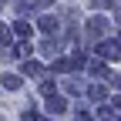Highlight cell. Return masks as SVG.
<instances>
[{
  "instance_id": "6da1fadb",
  "label": "cell",
  "mask_w": 121,
  "mask_h": 121,
  "mask_svg": "<svg viewBox=\"0 0 121 121\" xmlns=\"http://www.w3.org/2000/svg\"><path fill=\"white\" fill-rule=\"evenodd\" d=\"M104 34H108V20L104 17H91L87 20V40H101Z\"/></svg>"
},
{
  "instance_id": "7a4b0ae2",
  "label": "cell",
  "mask_w": 121,
  "mask_h": 121,
  "mask_svg": "<svg viewBox=\"0 0 121 121\" xmlns=\"http://www.w3.org/2000/svg\"><path fill=\"white\" fill-rule=\"evenodd\" d=\"M98 44V54L104 60H118V40H94Z\"/></svg>"
},
{
  "instance_id": "3957f363",
  "label": "cell",
  "mask_w": 121,
  "mask_h": 121,
  "mask_svg": "<svg viewBox=\"0 0 121 121\" xmlns=\"http://www.w3.org/2000/svg\"><path fill=\"white\" fill-rule=\"evenodd\" d=\"M24 78H44V64L40 60H24Z\"/></svg>"
},
{
  "instance_id": "277c9868",
  "label": "cell",
  "mask_w": 121,
  "mask_h": 121,
  "mask_svg": "<svg viewBox=\"0 0 121 121\" xmlns=\"http://www.w3.org/2000/svg\"><path fill=\"white\" fill-rule=\"evenodd\" d=\"M37 27H40V30H44V34H54V30H57V27H60V20H57V17H54V13H44V17H40V20H37Z\"/></svg>"
},
{
  "instance_id": "5b68a950",
  "label": "cell",
  "mask_w": 121,
  "mask_h": 121,
  "mask_svg": "<svg viewBox=\"0 0 121 121\" xmlns=\"http://www.w3.org/2000/svg\"><path fill=\"white\" fill-rule=\"evenodd\" d=\"M47 111H51V114H64V111H67V101L57 98V94H51V98H47Z\"/></svg>"
},
{
  "instance_id": "8992f818",
  "label": "cell",
  "mask_w": 121,
  "mask_h": 121,
  "mask_svg": "<svg viewBox=\"0 0 121 121\" xmlns=\"http://www.w3.org/2000/svg\"><path fill=\"white\" fill-rule=\"evenodd\" d=\"M87 98L91 101H104V98H108V87H104V84H91L87 87Z\"/></svg>"
},
{
  "instance_id": "52a82bcc",
  "label": "cell",
  "mask_w": 121,
  "mask_h": 121,
  "mask_svg": "<svg viewBox=\"0 0 121 121\" xmlns=\"http://www.w3.org/2000/svg\"><path fill=\"white\" fill-rule=\"evenodd\" d=\"M87 71H91V74H98V78H108V67H104V60H91Z\"/></svg>"
},
{
  "instance_id": "ba28073f",
  "label": "cell",
  "mask_w": 121,
  "mask_h": 121,
  "mask_svg": "<svg viewBox=\"0 0 121 121\" xmlns=\"http://www.w3.org/2000/svg\"><path fill=\"white\" fill-rule=\"evenodd\" d=\"M10 34H17V37H30V24H27V20H17Z\"/></svg>"
},
{
  "instance_id": "9c48e42d",
  "label": "cell",
  "mask_w": 121,
  "mask_h": 121,
  "mask_svg": "<svg viewBox=\"0 0 121 121\" xmlns=\"http://www.w3.org/2000/svg\"><path fill=\"white\" fill-rule=\"evenodd\" d=\"M4 87L17 91V87H20V74H4Z\"/></svg>"
},
{
  "instance_id": "30bf717a",
  "label": "cell",
  "mask_w": 121,
  "mask_h": 121,
  "mask_svg": "<svg viewBox=\"0 0 121 121\" xmlns=\"http://www.w3.org/2000/svg\"><path fill=\"white\" fill-rule=\"evenodd\" d=\"M64 91H67V94H81L84 87H81V81H74V78H67V81H64Z\"/></svg>"
},
{
  "instance_id": "8fae6325",
  "label": "cell",
  "mask_w": 121,
  "mask_h": 121,
  "mask_svg": "<svg viewBox=\"0 0 121 121\" xmlns=\"http://www.w3.org/2000/svg\"><path fill=\"white\" fill-rule=\"evenodd\" d=\"M51 71H54V74H67V71H71V64H67V60H64V57H57Z\"/></svg>"
},
{
  "instance_id": "7c38bea8",
  "label": "cell",
  "mask_w": 121,
  "mask_h": 121,
  "mask_svg": "<svg viewBox=\"0 0 121 121\" xmlns=\"http://www.w3.org/2000/svg\"><path fill=\"white\" fill-rule=\"evenodd\" d=\"M10 37H13V34H10V27L0 24V44H10Z\"/></svg>"
},
{
  "instance_id": "4fadbf2b",
  "label": "cell",
  "mask_w": 121,
  "mask_h": 121,
  "mask_svg": "<svg viewBox=\"0 0 121 121\" xmlns=\"http://www.w3.org/2000/svg\"><path fill=\"white\" fill-rule=\"evenodd\" d=\"M98 7H111V10H118V0H94Z\"/></svg>"
},
{
  "instance_id": "5bb4252c",
  "label": "cell",
  "mask_w": 121,
  "mask_h": 121,
  "mask_svg": "<svg viewBox=\"0 0 121 121\" xmlns=\"http://www.w3.org/2000/svg\"><path fill=\"white\" fill-rule=\"evenodd\" d=\"M24 121H44V118H40L37 111H24Z\"/></svg>"
},
{
  "instance_id": "9a60e30c",
  "label": "cell",
  "mask_w": 121,
  "mask_h": 121,
  "mask_svg": "<svg viewBox=\"0 0 121 121\" xmlns=\"http://www.w3.org/2000/svg\"><path fill=\"white\" fill-rule=\"evenodd\" d=\"M74 121H94V118H91L87 111H78V118H74Z\"/></svg>"
}]
</instances>
